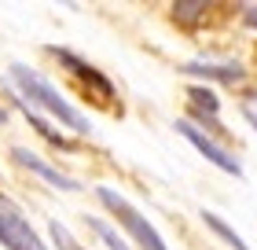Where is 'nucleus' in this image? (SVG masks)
<instances>
[{"label":"nucleus","instance_id":"nucleus-10","mask_svg":"<svg viewBox=\"0 0 257 250\" xmlns=\"http://www.w3.org/2000/svg\"><path fill=\"white\" fill-rule=\"evenodd\" d=\"M88 228H92V232H99V239L107 243L110 250H128V246H125V239H121V235L110 228L107 221H99V217H88Z\"/></svg>","mask_w":257,"mask_h":250},{"label":"nucleus","instance_id":"nucleus-1","mask_svg":"<svg viewBox=\"0 0 257 250\" xmlns=\"http://www.w3.org/2000/svg\"><path fill=\"white\" fill-rule=\"evenodd\" d=\"M11 81L22 89V96H30V103H41L48 114H55L63 125H70L74 133H88V118L77 111L74 103H66L63 96H59V89L52 85L48 77H41L37 70H30V66H22V63H11Z\"/></svg>","mask_w":257,"mask_h":250},{"label":"nucleus","instance_id":"nucleus-7","mask_svg":"<svg viewBox=\"0 0 257 250\" xmlns=\"http://www.w3.org/2000/svg\"><path fill=\"white\" fill-rule=\"evenodd\" d=\"M184 74H195V77H213V81H239L242 77V66L239 63H184L180 66Z\"/></svg>","mask_w":257,"mask_h":250},{"label":"nucleus","instance_id":"nucleus-4","mask_svg":"<svg viewBox=\"0 0 257 250\" xmlns=\"http://www.w3.org/2000/svg\"><path fill=\"white\" fill-rule=\"evenodd\" d=\"M177 133L188 140V144L198 151V154H206V162H213L217 170H224V173H231V177H242V165H239V158L235 154H228L224 147H217L213 140H209L202 129H195L191 122H177Z\"/></svg>","mask_w":257,"mask_h":250},{"label":"nucleus","instance_id":"nucleus-13","mask_svg":"<svg viewBox=\"0 0 257 250\" xmlns=\"http://www.w3.org/2000/svg\"><path fill=\"white\" fill-rule=\"evenodd\" d=\"M202 11H206L202 0H177V4H173V15L184 19V22H195L198 15H202Z\"/></svg>","mask_w":257,"mask_h":250},{"label":"nucleus","instance_id":"nucleus-11","mask_svg":"<svg viewBox=\"0 0 257 250\" xmlns=\"http://www.w3.org/2000/svg\"><path fill=\"white\" fill-rule=\"evenodd\" d=\"M26 118H30V125L37 129V133H41L44 140H48V144H55V147H70V140H66L63 133H55L52 125H44V118H37V114H30V111H26Z\"/></svg>","mask_w":257,"mask_h":250},{"label":"nucleus","instance_id":"nucleus-12","mask_svg":"<svg viewBox=\"0 0 257 250\" xmlns=\"http://www.w3.org/2000/svg\"><path fill=\"white\" fill-rule=\"evenodd\" d=\"M48 232H52V243L59 246V250H85V246H81V243L74 239V235H70V232L63 228L59 221H48Z\"/></svg>","mask_w":257,"mask_h":250},{"label":"nucleus","instance_id":"nucleus-9","mask_svg":"<svg viewBox=\"0 0 257 250\" xmlns=\"http://www.w3.org/2000/svg\"><path fill=\"white\" fill-rule=\"evenodd\" d=\"M202 221H206V224H209V228H213V232L220 235V239H224V243H231V246H235V250H250L246 243H242V239H239V232H231V228H228V224H224V221H220V217H217V213H209V210H202Z\"/></svg>","mask_w":257,"mask_h":250},{"label":"nucleus","instance_id":"nucleus-2","mask_svg":"<svg viewBox=\"0 0 257 250\" xmlns=\"http://www.w3.org/2000/svg\"><path fill=\"white\" fill-rule=\"evenodd\" d=\"M96 195H99L103 206H107V210L114 213V217H118L121 228H125V232L140 243V250H169L166 243H162L158 228H155V224H151V221H147L144 213H140V210L133 206V202H128V199H121L118 192H110V188H99Z\"/></svg>","mask_w":257,"mask_h":250},{"label":"nucleus","instance_id":"nucleus-6","mask_svg":"<svg viewBox=\"0 0 257 250\" xmlns=\"http://www.w3.org/2000/svg\"><path fill=\"white\" fill-rule=\"evenodd\" d=\"M55 55H59V63H66V70H74V74H77L81 81H88V85H92V89H96V92H99V96H103V100H107V96H114V89H110V81H107V77H103V74H99V70H92V66L85 63V59H77V55H70L66 48H55Z\"/></svg>","mask_w":257,"mask_h":250},{"label":"nucleus","instance_id":"nucleus-8","mask_svg":"<svg viewBox=\"0 0 257 250\" xmlns=\"http://www.w3.org/2000/svg\"><path fill=\"white\" fill-rule=\"evenodd\" d=\"M188 100H191V107H195V114L202 118L209 129H220V122H217V107H220V100L213 96V92L198 85V89H188Z\"/></svg>","mask_w":257,"mask_h":250},{"label":"nucleus","instance_id":"nucleus-3","mask_svg":"<svg viewBox=\"0 0 257 250\" xmlns=\"http://www.w3.org/2000/svg\"><path fill=\"white\" fill-rule=\"evenodd\" d=\"M0 243L8 250H48L41 243V235L33 232V224L26 221V213L8 195H0Z\"/></svg>","mask_w":257,"mask_h":250},{"label":"nucleus","instance_id":"nucleus-15","mask_svg":"<svg viewBox=\"0 0 257 250\" xmlns=\"http://www.w3.org/2000/svg\"><path fill=\"white\" fill-rule=\"evenodd\" d=\"M242 114H246V122L257 129V103H246V107H242Z\"/></svg>","mask_w":257,"mask_h":250},{"label":"nucleus","instance_id":"nucleus-5","mask_svg":"<svg viewBox=\"0 0 257 250\" xmlns=\"http://www.w3.org/2000/svg\"><path fill=\"white\" fill-rule=\"evenodd\" d=\"M11 158H15L19 165H26L30 173H37V177H44V181H48L52 188H63V192H77V188H81V184H74V181H70L66 173H59V170H52L48 162H41L37 154H33V151H26V147H11Z\"/></svg>","mask_w":257,"mask_h":250},{"label":"nucleus","instance_id":"nucleus-14","mask_svg":"<svg viewBox=\"0 0 257 250\" xmlns=\"http://www.w3.org/2000/svg\"><path fill=\"white\" fill-rule=\"evenodd\" d=\"M242 19H246L250 26H257V4H246V8H242Z\"/></svg>","mask_w":257,"mask_h":250}]
</instances>
